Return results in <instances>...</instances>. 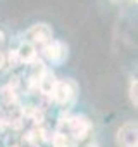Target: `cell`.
<instances>
[{
    "label": "cell",
    "instance_id": "obj_1",
    "mask_svg": "<svg viewBox=\"0 0 138 147\" xmlns=\"http://www.w3.org/2000/svg\"><path fill=\"white\" fill-rule=\"evenodd\" d=\"M62 133L69 140L81 142V140L88 138V135L92 133V121L85 114H73V116L66 118Z\"/></svg>",
    "mask_w": 138,
    "mask_h": 147
},
{
    "label": "cell",
    "instance_id": "obj_2",
    "mask_svg": "<svg viewBox=\"0 0 138 147\" xmlns=\"http://www.w3.org/2000/svg\"><path fill=\"white\" fill-rule=\"evenodd\" d=\"M78 92H80V87L73 78L57 80V83L54 87V92H52V99L60 107H69L71 104H74V100L78 97Z\"/></svg>",
    "mask_w": 138,
    "mask_h": 147
},
{
    "label": "cell",
    "instance_id": "obj_3",
    "mask_svg": "<svg viewBox=\"0 0 138 147\" xmlns=\"http://www.w3.org/2000/svg\"><path fill=\"white\" fill-rule=\"evenodd\" d=\"M24 40L29 42L35 49H40L42 50L48 42L54 40V31H52V28L47 23H36V24H33L26 31Z\"/></svg>",
    "mask_w": 138,
    "mask_h": 147
},
{
    "label": "cell",
    "instance_id": "obj_4",
    "mask_svg": "<svg viewBox=\"0 0 138 147\" xmlns=\"http://www.w3.org/2000/svg\"><path fill=\"white\" fill-rule=\"evenodd\" d=\"M42 54L52 66H60L67 59V45L60 40H52L42 49Z\"/></svg>",
    "mask_w": 138,
    "mask_h": 147
},
{
    "label": "cell",
    "instance_id": "obj_5",
    "mask_svg": "<svg viewBox=\"0 0 138 147\" xmlns=\"http://www.w3.org/2000/svg\"><path fill=\"white\" fill-rule=\"evenodd\" d=\"M116 142L119 147H138V126L136 123L129 121L119 126L116 133Z\"/></svg>",
    "mask_w": 138,
    "mask_h": 147
},
{
    "label": "cell",
    "instance_id": "obj_6",
    "mask_svg": "<svg viewBox=\"0 0 138 147\" xmlns=\"http://www.w3.org/2000/svg\"><path fill=\"white\" fill-rule=\"evenodd\" d=\"M14 55L19 62H24V64H31L33 61H36V49L29 43V42H21L19 47L14 50Z\"/></svg>",
    "mask_w": 138,
    "mask_h": 147
},
{
    "label": "cell",
    "instance_id": "obj_7",
    "mask_svg": "<svg viewBox=\"0 0 138 147\" xmlns=\"http://www.w3.org/2000/svg\"><path fill=\"white\" fill-rule=\"evenodd\" d=\"M55 83H57V78L52 75L50 71H43L42 73V76H40V80H38V83H36V87H38V90L43 94V95H48V97H52V92H54V87H55Z\"/></svg>",
    "mask_w": 138,
    "mask_h": 147
},
{
    "label": "cell",
    "instance_id": "obj_8",
    "mask_svg": "<svg viewBox=\"0 0 138 147\" xmlns=\"http://www.w3.org/2000/svg\"><path fill=\"white\" fill-rule=\"evenodd\" d=\"M52 147H71V144H69V138L62 133V131H57L52 135Z\"/></svg>",
    "mask_w": 138,
    "mask_h": 147
},
{
    "label": "cell",
    "instance_id": "obj_9",
    "mask_svg": "<svg viewBox=\"0 0 138 147\" xmlns=\"http://www.w3.org/2000/svg\"><path fill=\"white\" fill-rule=\"evenodd\" d=\"M136 92H138V82H136V78H131L128 95H129V100H131V104H133L135 107L138 106V97H136Z\"/></svg>",
    "mask_w": 138,
    "mask_h": 147
},
{
    "label": "cell",
    "instance_id": "obj_10",
    "mask_svg": "<svg viewBox=\"0 0 138 147\" xmlns=\"http://www.w3.org/2000/svg\"><path fill=\"white\" fill-rule=\"evenodd\" d=\"M4 42H5V35H4V31H0V49H2Z\"/></svg>",
    "mask_w": 138,
    "mask_h": 147
},
{
    "label": "cell",
    "instance_id": "obj_11",
    "mask_svg": "<svg viewBox=\"0 0 138 147\" xmlns=\"http://www.w3.org/2000/svg\"><path fill=\"white\" fill-rule=\"evenodd\" d=\"M85 147H98V144H97V142H88Z\"/></svg>",
    "mask_w": 138,
    "mask_h": 147
},
{
    "label": "cell",
    "instance_id": "obj_12",
    "mask_svg": "<svg viewBox=\"0 0 138 147\" xmlns=\"http://www.w3.org/2000/svg\"><path fill=\"white\" fill-rule=\"evenodd\" d=\"M131 2H135V4H136V0H131Z\"/></svg>",
    "mask_w": 138,
    "mask_h": 147
}]
</instances>
